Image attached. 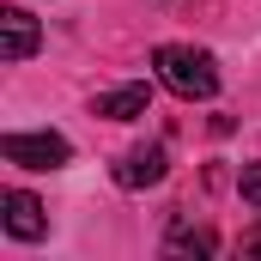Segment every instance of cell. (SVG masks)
Listing matches in <instances>:
<instances>
[{"instance_id":"cell-1","label":"cell","mask_w":261,"mask_h":261,"mask_svg":"<svg viewBox=\"0 0 261 261\" xmlns=\"http://www.w3.org/2000/svg\"><path fill=\"white\" fill-rule=\"evenodd\" d=\"M152 67H158V79L176 91V97H213L219 91V61L206 55V49H189V43H164L158 55H152Z\"/></svg>"},{"instance_id":"cell-2","label":"cell","mask_w":261,"mask_h":261,"mask_svg":"<svg viewBox=\"0 0 261 261\" xmlns=\"http://www.w3.org/2000/svg\"><path fill=\"white\" fill-rule=\"evenodd\" d=\"M0 158L6 164H24V170H61L67 158H73V146H67L61 134H6L0 140Z\"/></svg>"},{"instance_id":"cell-3","label":"cell","mask_w":261,"mask_h":261,"mask_svg":"<svg viewBox=\"0 0 261 261\" xmlns=\"http://www.w3.org/2000/svg\"><path fill=\"white\" fill-rule=\"evenodd\" d=\"M0 225H6V237H18V243H37V237L49 231L43 200L24 195V189H6V195H0Z\"/></svg>"},{"instance_id":"cell-4","label":"cell","mask_w":261,"mask_h":261,"mask_svg":"<svg viewBox=\"0 0 261 261\" xmlns=\"http://www.w3.org/2000/svg\"><path fill=\"white\" fill-rule=\"evenodd\" d=\"M37 43H43L37 18H31L24 6H6V12H0V55H6V61H31Z\"/></svg>"},{"instance_id":"cell-5","label":"cell","mask_w":261,"mask_h":261,"mask_svg":"<svg viewBox=\"0 0 261 261\" xmlns=\"http://www.w3.org/2000/svg\"><path fill=\"white\" fill-rule=\"evenodd\" d=\"M164 146H134L122 152V164H116V182L122 189H152V182H164Z\"/></svg>"},{"instance_id":"cell-6","label":"cell","mask_w":261,"mask_h":261,"mask_svg":"<svg viewBox=\"0 0 261 261\" xmlns=\"http://www.w3.org/2000/svg\"><path fill=\"white\" fill-rule=\"evenodd\" d=\"M91 110H97V116H110V122H134V116H146V110H152V91H146V85H116V91H103Z\"/></svg>"},{"instance_id":"cell-7","label":"cell","mask_w":261,"mask_h":261,"mask_svg":"<svg viewBox=\"0 0 261 261\" xmlns=\"http://www.w3.org/2000/svg\"><path fill=\"white\" fill-rule=\"evenodd\" d=\"M164 249H170V255H213V231H200V225H189V213H176Z\"/></svg>"},{"instance_id":"cell-8","label":"cell","mask_w":261,"mask_h":261,"mask_svg":"<svg viewBox=\"0 0 261 261\" xmlns=\"http://www.w3.org/2000/svg\"><path fill=\"white\" fill-rule=\"evenodd\" d=\"M237 189H243V200H249V206H261V164H243Z\"/></svg>"},{"instance_id":"cell-9","label":"cell","mask_w":261,"mask_h":261,"mask_svg":"<svg viewBox=\"0 0 261 261\" xmlns=\"http://www.w3.org/2000/svg\"><path fill=\"white\" fill-rule=\"evenodd\" d=\"M243 255H255V261H261V231L249 237V243H243Z\"/></svg>"}]
</instances>
